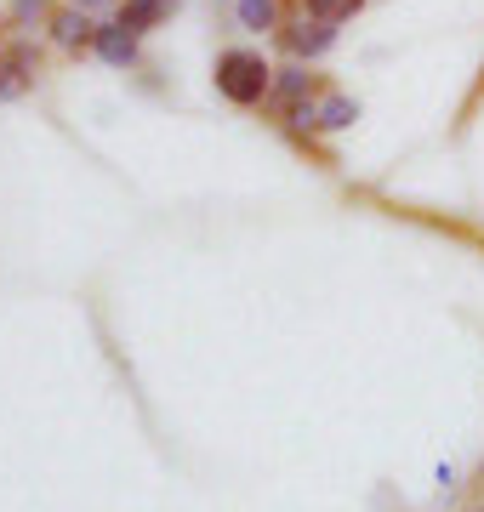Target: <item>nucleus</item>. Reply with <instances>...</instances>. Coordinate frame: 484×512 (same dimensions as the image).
Segmentation results:
<instances>
[{
	"label": "nucleus",
	"instance_id": "nucleus-12",
	"mask_svg": "<svg viewBox=\"0 0 484 512\" xmlns=\"http://www.w3.org/2000/svg\"><path fill=\"white\" fill-rule=\"evenodd\" d=\"M75 6H80V12H86V6H109V0H75Z\"/></svg>",
	"mask_w": 484,
	"mask_h": 512
},
{
	"label": "nucleus",
	"instance_id": "nucleus-3",
	"mask_svg": "<svg viewBox=\"0 0 484 512\" xmlns=\"http://www.w3.org/2000/svg\"><path fill=\"white\" fill-rule=\"evenodd\" d=\"M97 57L114 63V69H126L131 57H137V35H131L126 23H114V29H97Z\"/></svg>",
	"mask_w": 484,
	"mask_h": 512
},
{
	"label": "nucleus",
	"instance_id": "nucleus-7",
	"mask_svg": "<svg viewBox=\"0 0 484 512\" xmlns=\"http://www.w3.org/2000/svg\"><path fill=\"white\" fill-rule=\"evenodd\" d=\"M354 120H359L354 97H325V103H319V126L325 131H342V126H354Z\"/></svg>",
	"mask_w": 484,
	"mask_h": 512
},
{
	"label": "nucleus",
	"instance_id": "nucleus-9",
	"mask_svg": "<svg viewBox=\"0 0 484 512\" xmlns=\"http://www.w3.org/2000/svg\"><path fill=\"white\" fill-rule=\"evenodd\" d=\"M308 12H314L319 23H336V18H354L359 0H308Z\"/></svg>",
	"mask_w": 484,
	"mask_h": 512
},
{
	"label": "nucleus",
	"instance_id": "nucleus-4",
	"mask_svg": "<svg viewBox=\"0 0 484 512\" xmlns=\"http://www.w3.org/2000/svg\"><path fill=\"white\" fill-rule=\"evenodd\" d=\"M52 29H57V46H69V52H75V46H97V23L86 18V12H57L52 18Z\"/></svg>",
	"mask_w": 484,
	"mask_h": 512
},
{
	"label": "nucleus",
	"instance_id": "nucleus-2",
	"mask_svg": "<svg viewBox=\"0 0 484 512\" xmlns=\"http://www.w3.org/2000/svg\"><path fill=\"white\" fill-rule=\"evenodd\" d=\"M29 74H35V52L29 46H12L6 63H0V97H23L29 92Z\"/></svg>",
	"mask_w": 484,
	"mask_h": 512
},
{
	"label": "nucleus",
	"instance_id": "nucleus-1",
	"mask_svg": "<svg viewBox=\"0 0 484 512\" xmlns=\"http://www.w3.org/2000/svg\"><path fill=\"white\" fill-rule=\"evenodd\" d=\"M217 92H223L228 103H257V97L268 92V63H262L257 52H228L223 63H217Z\"/></svg>",
	"mask_w": 484,
	"mask_h": 512
},
{
	"label": "nucleus",
	"instance_id": "nucleus-6",
	"mask_svg": "<svg viewBox=\"0 0 484 512\" xmlns=\"http://www.w3.org/2000/svg\"><path fill=\"white\" fill-rule=\"evenodd\" d=\"M166 6H177V0H126V6H120V23H126L131 35H137V29H154V23L166 18Z\"/></svg>",
	"mask_w": 484,
	"mask_h": 512
},
{
	"label": "nucleus",
	"instance_id": "nucleus-13",
	"mask_svg": "<svg viewBox=\"0 0 484 512\" xmlns=\"http://www.w3.org/2000/svg\"><path fill=\"white\" fill-rule=\"evenodd\" d=\"M479 512H484V507H479Z\"/></svg>",
	"mask_w": 484,
	"mask_h": 512
},
{
	"label": "nucleus",
	"instance_id": "nucleus-8",
	"mask_svg": "<svg viewBox=\"0 0 484 512\" xmlns=\"http://www.w3.org/2000/svg\"><path fill=\"white\" fill-rule=\"evenodd\" d=\"M274 23H280V6H274V0H240V29H274Z\"/></svg>",
	"mask_w": 484,
	"mask_h": 512
},
{
	"label": "nucleus",
	"instance_id": "nucleus-11",
	"mask_svg": "<svg viewBox=\"0 0 484 512\" xmlns=\"http://www.w3.org/2000/svg\"><path fill=\"white\" fill-rule=\"evenodd\" d=\"M302 86H308V74H302V69H285L280 74V92L285 97H302Z\"/></svg>",
	"mask_w": 484,
	"mask_h": 512
},
{
	"label": "nucleus",
	"instance_id": "nucleus-5",
	"mask_svg": "<svg viewBox=\"0 0 484 512\" xmlns=\"http://www.w3.org/2000/svg\"><path fill=\"white\" fill-rule=\"evenodd\" d=\"M331 23H297V29H285V46H291V52H297V57H319V52H325V46H331Z\"/></svg>",
	"mask_w": 484,
	"mask_h": 512
},
{
	"label": "nucleus",
	"instance_id": "nucleus-10",
	"mask_svg": "<svg viewBox=\"0 0 484 512\" xmlns=\"http://www.w3.org/2000/svg\"><path fill=\"white\" fill-rule=\"evenodd\" d=\"M12 18H18V23H35V18H46V0H12Z\"/></svg>",
	"mask_w": 484,
	"mask_h": 512
}]
</instances>
